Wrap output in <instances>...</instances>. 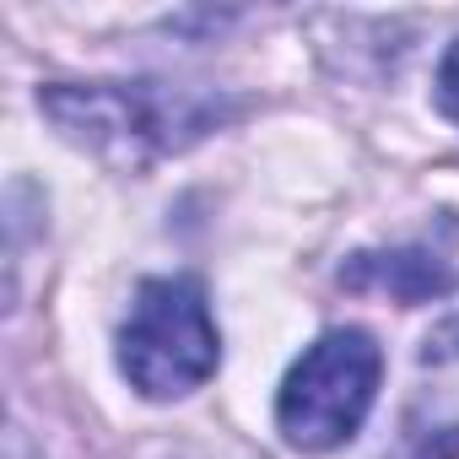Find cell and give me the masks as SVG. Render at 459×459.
Segmentation results:
<instances>
[{"label":"cell","mask_w":459,"mask_h":459,"mask_svg":"<svg viewBox=\"0 0 459 459\" xmlns=\"http://www.w3.org/2000/svg\"><path fill=\"white\" fill-rule=\"evenodd\" d=\"M39 108L60 125L65 141L119 168H146L168 152H184L227 114L216 98L168 92L152 82H60L39 92Z\"/></svg>","instance_id":"1"},{"label":"cell","mask_w":459,"mask_h":459,"mask_svg":"<svg viewBox=\"0 0 459 459\" xmlns=\"http://www.w3.org/2000/svg\"><path fill=\"white\" fill-rule=\"evenodd\" d=\"M384 378V351L368 330H330L319 335L287 373L276 394V421L292 448L325 454L357 437V427L373 411Z\"/></svg>","instance_id":"3"},{"label":"cell","mask_w":459,"mask_h":459,"mask_svg":"<svg viewBox=\"0 0 459 459\" xmlns=\"http://www.w3.org/2000/svg\"><path fill=\"white\" fill-rule=\"evenodd\" d=\"M346 287H378V292H394L400 303H421L432 292L448 287V271L437 255H421V249H394V255H357L346 271H341Z\"/></svg>","instance_id":"4"},{"label":"cell","mask_w":459,"mask_h":459,"mask_svg":"<svg viewBox=\"0 0 459 459\" xmlns=\"http://www.w3.org/2000/svg\"><path fill=\"white\" fill-rule=\"evenodd\" d=\"M221 341L195 276H152L135 287L119 330V368L146 400H178L216 373Z\"/></svg>","instance_id":"2"},{"label":"cell","mask_w":459,"mask_h":459,"mask_svg":"<svg viewBox=\"0 0 459 459\" xmlns=\"http://www.w3.org/2000/svg\"><path fill=\"white\" fill-rule=\"evenodd\" d=\"M389 459H459V421H448V427H411Z\"/></svg>","instance_id":"5"},{"label":"cell","mask_w":459,"mask_h":459,"mask_svg":"<svg viewBox=\"0 0 459 459\" xmlns=\"http://www.w3.org/2000/svg\"><path fill=\"white\" fill-rule=\"evenodd\" d=\"M437 103H443L448 119H459V44L448 49V60H443V71H437Z\"/></svg>","instance_id":"6"}]
</instances>
